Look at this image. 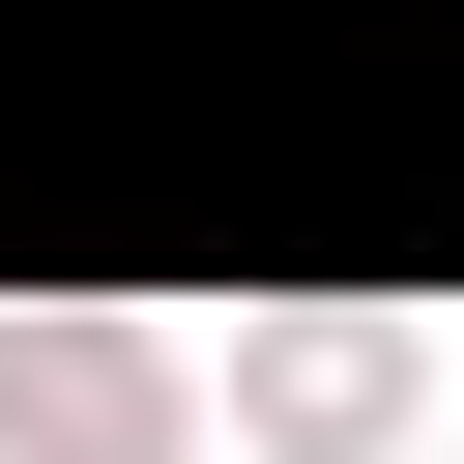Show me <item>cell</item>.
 I'll use <instances>...</instances> for the list:
<instances>
[{
	"label": "cell",
	"mask_w": 464,
	"mask_h": 464,
	"mask_svg": "<svg viewBox=\"0 0 464 464\" xmlns=\"http://www.w3.org/2000/svg\"><path fill=\"white\" fill-rule=\"evenodd\" d=\"M0 435H29V464H174V377H145L116 319H29V348H0Z\"/></svg>",
	"instance_id": "obj_1"
}]
</instances>
